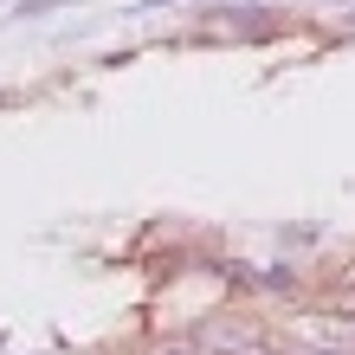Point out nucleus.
<instances>
[{
	"mask_svg": "<svg viewBox=\"0 0 355 355\" xmlns=\"http://www.w3.org/2000/svg\"><path fill=\"white\" fill-rule=\"evenodd\" d=\"M284 349H297V355H355V317L317 304V310H304V317L291 323Z\"/></svg>",
	"mask_w": 355,
	"mask_h": 355,
	"instance_id": "nucleus-1",
	"label": "nucleus"
},
{
	"mask_svg": "<svg viewBox=\"0 0 355 355\" xmlns=\"http://www.w3.org/2000/svg\"><path fill=\"white\" fill-rule=\"evenodd\" d=\"M259 343V323L252 317H207L194 329V349L200 355H239V349H252Z\"/></svg>",
	"mask_w": 355,
	"mask_h": 355,
	"instance_id": "nucleus-2",
	"label": "nucleus"
},
{
	"mask_svg": "<svg viewBox=\"0 0 355 355\" xmlns=\"http://www.w3.org/2000/svg\"><path fill=\"white\" fill-rule=\"evenodd\" d=\"M142 355H200V349H194V336H181V329H175V336H149Z\"/></svg>",
	"mask_w": 355,
	"mask_h": 355,
	"instance_id": "nucleus-3",
	"label": "nucleus"
},
{
	"mask_svg": "<svg viewBox=\"0 0 355 355\" xmlns=\"http://www.w3.org/2000/svg\"><path fill=\"white\" fill-rule=\"evenodd\" d=\"M239 355H278V343H265V336H259L252 349H239Z\"/></svg>",
	"mask_w": 355,
	"mask_h": 355,
	"instance_id": "nucleus-4",
	"label": "nucleus"
},
{
	"mask_svg": "<svg viewBox=\"0 0 355 355\" xmlns=\"http://www.w3.org/2000/svg\"><path fill=\"white\" fill-rule=\"evenodd\" d=\"M155 7H175V0H136V13H155Z\"/></svg>",
	"mask_w": 355,
	"mask_h": 355,
	"instance_id": "nucleus-5",
	"label": "nucleus"
}]
</instances>
